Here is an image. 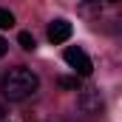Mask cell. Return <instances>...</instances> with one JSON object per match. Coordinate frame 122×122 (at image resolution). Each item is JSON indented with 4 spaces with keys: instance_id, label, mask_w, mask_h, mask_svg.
<instances>
[{
    "instance_id": "6da1fadb",
    "label": "cell",
    "mask_w": 122,
    "mask_h": 122,
    "mask_svg": "<svg viewBox=\"0 0 122 122\" xmlns=\"http://www.w3.org/2000/svg\"><path fill=\"white\" fill-rule=\"evenodd\" d=\"M37 88H40V77L31 68H26V65L9 68L3 74V80H0V91H3V97L9 102H23V99L34 97Z\"/></svg>"
},
{
    "instance_id": "7a4b0ae2",
    "label": "cell",
    "mask_w": 122,
    "mask_h": 122,
    "mask_svg": "<svg viewBox=\"0 0 122 122\" xmlns=\"http://www.w3.org/2000/svg\"><path fill=\"white\" fill-rule=\"evenodd\" d=\"M65 62L77 71V74H82V77H88L94 71V65H91V60H88V54L82 51V48H77V46H71V48H65Z\"/></svg>"
},
{
    "instance_id": "3957f363",
    "label": "cell",
    "mask_w": 122,
    "mask_h": 122,
    "mask_svg": "<svg viewBox=\"0 0 122 122\" xmlns=\"http://www.w3.org/2000/svg\"><path fill=\"white\" fill-rule=\"evenodd\" d=\"M77 105H80V111H82V114H99L105 102H102V97H99L97 88H82L80 97H77Z\"/></svg>"
},
{
    "instance_id": "277c9868",
    "label": "cell",
    "mask_w": 122,
    "mask_h": 122,
    "mask_svg": "<svg viewBox=\"0 0 122 122\" xmlns=\"http://www.w3.org/2000/svg\"><path fill=\"white\" fill-rule=\"evenodd\" d=\"M71 23L68 20H54L51 26H48V40L54 43V46H60V43H65L68 37H71Z\"/></svg>"
},
{
    "instance_id": "5b68a950",
    "label": "cell",
    "mask_w": 122,
    "mask_h": 122,
    "mask_svg": "<svg viewBox=\"0 0 122 122\" xmlns=\"http://www.w3.org/2000/svg\"><path fill=\"white\" fill-rule=\"evenodd\" d=\"M9 26H14V14L9 9H0V29H9Z\"/></svg>"
},
{
    "instance_id": "8992f818",
    "label": "cell",
    "mask_w": 122,
    "mask_h": 122,
    "mask_svg": "<svg viewBox=\"0 0 122 122\" xmlns=\"http://www.w3.org/2000/svg\"><path fill=\"white\" fill-rule=\"evenodd\" d=\"M17 40H20V46H23L26 51H31V48H34V37H31L29 31H20V37H17Z\"/></svg>"
},
{
    "instance_id": "52a82bcc",
    "label": "cell",
    "mask_w": 122,
    "mask_h": 122,
    "mask_svg": "<svg viewBox=\"0 0 122 122\" xmlns=\"http://www.w3.org/2000/svg\"><path fill=\"white\" fill-rule=\"evenodd\" d=\"M60 88H77V77H60Z\"/></svg>"
},
{
    "instance_id": "ba28073f",
    "label": "cell",
    "mask_w": 122,
    "mask_h": 122,
    "mask_svg": "<svg viewBox=\"0 0 122 122\" xmlns=\"http://www.w3.org/2000/svg\"><path fill=\"white\" fill-rule=\"evenodd\" d=\"M6 51H9V43H6V40H3V37H0V57H3V54H6Z\"/></svg>"
},
{
    "instance_id": "9c48e42d",
    "label": "cell",
    "mask_w": 122,
    "mask_h": 122,
    "mask_svg": "<svg viewBox=\"0 0 122 122\" xmlns=\"http://www.w3.org/2000/svg\"><path fill=\"white\" fill-rule=\"evenodd\" d=\"M3 117H6V111H3V105H0V119H3Z\"/></svg>"
},
{
    "instance_id": "30bf717a",
    "label": "cell",
    "mask_w": 122,
    "mask_h": 122,
    "mask_svg": "<svg viewBox=\"0 0 122 122\" xmlns=\"http://www.w3.org/2000/svg\"><path fill=\"white\" fill-rule=\"evenodd\" d=\"M88 3H97V0H88Z\"/></svg>"
},
{
    "instance_id": "8fae6325",
    "label": "cell",
    "mask_w": 122,
    "mask_h": 122,
    "mask_svg": "<svg viewBox=\"0 0 122 122\" xmlns=\"http://www.w3.org/2000/svg\"><path fill=\"white\" fill-rule=\"evenodd\" d=\"M111 3H117V0H111Z\"/></svg>"
}]
</instances>
